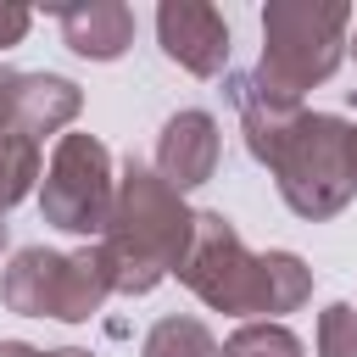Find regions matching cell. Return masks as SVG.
Listing matches in <instances>:
<instances>
[{"mask_svg":"<svg viewBox=\"0 0 357 357\" xmlns=\"http://www.w3.org/2000/svg\"><path fill=\"white\" fill-rule=\"evenodd\" d=\"M112 201H117L112 151L95 134H61L50 162H45V178H39L45 223H56L67 234H106Z\"/></svg>","mask_w":357,"mask_h":357,"instance_id":"cell-5","label":"cell"},{"mask_svg":"<svg viewBox=\"0 0 357 357\" xmlns=\"http://www.w3.org/2000/svg\"><path fill=\"white\" fill-rule=\"evenodd\" d=\"M318 357H357V307L329 301L318 312Z\"/></svg>","mask_w":357,"mask_h":357,"instance_id":"cell-15","label":"cell"},{"mask_svg":"<svg viewBox=\"0 0 357 357\" xmlns=\"http://www.w3.org/2000/svg\"><path fill=\"white\" fill-rule=\"evenodd\" d=\"M0 357H45V351L28 346V340H0Z\"/></svg>","mask_w":357,"mask_h":357,"instance_id":"cell-17","label":"cell"},{"mask_svg":"<svg viewBox=\"0 0 357 357\" xmlns=\"http://www.w3.org/2000/svg\"><path fill=\"white\" fill-rule=\"evenodd\" d=\"M195 234V212L184 206V195L145 162H123L117 173V201H112V223L100 234V262L117 296H151L167 273H178L184 251Z\"/></svg>","mask_w":357,"mask_h":357,"instance_id":"cell-2","label":"cell"},{"mask_svg":"<svg viewBox=\"0 0 357 357\" xmlns=\"http://www.w3.org/2000/svg\"><path fill=\"white\" fill-rule=\"evenodd\" d=\"M156 39H162V56L195 78H218L229 67V22L206 0H162L156 6Z\"/></svg>","mask_w":357,"mask_h":357,"instance_id":"cell-6","label":"cell"},{"mask_svg":"<svg viewBox=\"0 0 357 357\" xmlns=\"http://www.w3.org/2000/svg\"><path fill=\"white\" fill-rule=\"evenodd\" d=\"M229 95H234V106H240V128H245V151L268 167V156L284 145V134L296 128V117L307 112L301 100H279V95H268L251 73H240V78H229Z\"/></svg>","mask_w":357,"mask_h":357,"instance_id":"cell-11","label":"cell"},{"mask_svg":"<svg viewBox=\"0 0 357 357\" xmlns=\"http://www.w3.org/2000/svg\"><path fill=\"white\" fill-rule=\"evenodd\" d=\"M218 151H223L218 117L201 112V106H184V112H173V117L162 123V134H156V173L184 195V190H195V184H206V178L218 173Z\"/></svg>","mask_w":357,"mask_h":357,"instance_id":"cell-8","label":"cell"},{"mask_svg":"<svg viewBox=\"0 0 357 357\" xmlns=\"http://www.w3.org/2000/svg\"><path fill=\"white\" fill-rule=\"evenodd\" d=\"M45 357H95V351H84V346H56V351H45Z\"/></svg>","mask_w":357,"mask_h":357,"instance_id":"cell-18","label":"cell"},{"mask_svg":"<svg viewBox=\"0 0 357 357\" xmlns=\"http://www.w3.org/2000/svg\"><path fill=\"white\" fill-rule=\"evenodd\" d=\"M346 50H351V56H357V33H351V39H346Z\"/></svg>","mask_w":357,"mask_h":357,"instance_id":"cell-20","label":"cell"},{"mask_svg":"<svg viewBox=\"0 0 357 357\" xmlns=\"http://www.w3.org/2000/svg\"><path fill=\"white\" fill-rule=\"evenodd\" d=\"M178 284L195 290L212 312L279 324V312H296L312 296V268L296 251H251L223 212H195V234L178 262Z\"/></svg>","mask_w":357,"mask_h":357,"instance_id":"cell-1","label":"cell"},{"mask_svg":"<svg viewBox=\"0 0 357 357\" xmlns=\"http://www.w3.org/2000/svg\"><path fill=\"white\" fill-rule=\"evenodd\" d=\"M268 173L296 218L324 223L346 212V201L357 195V123L335 112H301L284 145L268 156Z\"/></svg>","mask_w":357,"mask_h":357,"instance_id":"cell-4","label":"cell"},{"mask_svg":"<svg viewBox=\"0 0 357 357\" xmlns=\"http://www.w3.org/2000/svg\"><path fill=\"white\" fill-rule=\"evenodd\" d=\"M0 245H6V223H0Z\"/></svg>","mask_w":357,"mask_h":357,"instance_id":"cell-21","label":"cell"},{"mask_svg":"<svg viewBox=\"0 0 357 357\" xmlns=\"http://www.w3.org/2000/svg\"><path fill=\"white\" fill-rule=\"evenodd\" d=\"M351 39V6L340 0H268L262 6V56L257 84L279 100H301L312 84H324Z\"/></svg>","mask_w":357,"mask_h":357,"instance_id":"cell-3","label":"cell"},{"mask_svg":"<svg viewBox=\"0 0 357 357\" xmlns=\"http://www.w3.org/2000/svg\"><path fill=\"white\" fill-rule=\"evenodd\" d=\"M33 178H45L39 145H33V139H17V134H0V223H6V212L33 190Z\"/></svg>","mask_w":357,"mask_h":357,"instance_id":"cell-13","label":"cell"},{"mask_svg":"<svg viewBox=\"0 0 357 357\" xmlns=\"http://www.w3.org/2000/svg\"><path fill=\"white\" fill-rule=\"evenodd\" d=\"M61 273H67V251L22 245V251H11V262L0 273V301L22 318H56L61 312Z\"/></svg>","mask_w":357,"mask_h":357,"instance_id":"cell-9","label":"cell"},{"mask_svg":"<svg viewBox=\"0 0 357 357\" xmlns=\"http://www.w3.org/2000/svg\"><path fill=\"white\" fill-rule=\"evenodd\" d=\"M139 357H223V346H218V335H212L201 318L173 312V318H156V324H151Z\"/></svg>","mask_w":357,"mask_h":357,"instance_id":"cell-12","label":"cell"},{"mask_svg":"<svg viewBox=\"0 0 357 357\" xmlns=\"http://www.w3.org/2000/svg\"><path fill=\"white\" fill-rule=\"evenodd\" d=\"M223 357H307V346L273 324V318H257V324H240L229 340H223Z\"/></svg>","mask_w":357,"mask_h":357,"instance_id":"cell-14","label":"cell"},{"mask_svg":"<svg viewBox=\"0 0 357 357\" xmlns=\"http://www.w3.org/2000/svg\"><path fill=\"white\" fill-rule=\"evenodd\" d=\"M84 112V89L61 73H11L6 78V95H0V134H17V139H45V134H61L73 117Z\"/></svg>","mask_w":357,"mask_h":357,"instance_id":"cell-7","label":"cell"},{"mask_svg":"<svg viewBox=\"0 0 357 357\" xmlns=\"http://www.w3.org/2000/svg\"><path fill=\"white\" fill-rule=\"evenodd\" d=\"M61 39L84 61H117L134 45V11L123 0H84V6H56Z\"/></svg>","mask_w":357,"mask_h":357,"instance_id":"cell-10","label":"cell"},{"mask_svg":"<svg viewBox=\"0 0 357 357\" xmlns=\"http://www.w3.org/2000/svg\"><path fill=\"white\" fill-rule=\"evenodd\" d=\"M6 78H11V67H0V95H6Z\"/></svg>","mask_w":357,"mask_h":357,"instance_id":"cell-19","label":"cell"},{"mask_svg":"<svg viewBox=\"0 0 357 357\" xmlns=\"http://www.w3.org/2000/svg\"><path fill=\"white\" fill-rule=\"evenodd\" d=\"M28 22H33V11H28V6H0V50H6V45H22Z\"/></svg>","mask_w":357,"mask_h":357,"instance_id":"cell-16","label":"cell"}]
</instances>
